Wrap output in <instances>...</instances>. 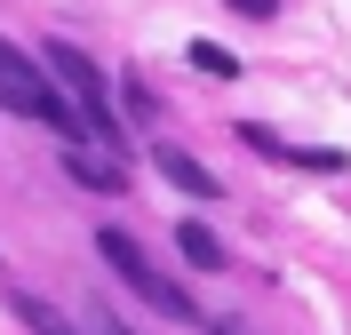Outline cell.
<instances>
[{"mask_svg": "<svg viewBox=\"0 0 351 335\" xmlns=\"http://www.w3.org/2000/svg\"><path fill=\"white\" fill-rule=\"evenodd\" d=\"M152 168H160V176L176 184V192H184V200H223L216 168H208V160H192L184 144H152Z\"/></svg>", "mask_w": 351, "mask_h": 335, "instance_id": "obj_3", "label": "cell"}, {"mask_svg": "<svg viewBox=\"0 0 351 335\" xmlns=\"http://www.w3.org/2000/svg\"><path fill=\"white\" fill-rule=\"evenodd\" d=\"M40 335H64V327H40Z\"/></svg>", "mask_w": 351, "mask_h": 335, "instance_id": "obj_9", "label": "cell"}, {"mask_svg": "<svg viewBox=\"0 0 351 335\" xmlns=\"http://www.w3.org/2000/svg\"><path fill=\"white\" fill-rule=\"evenodd\" d=\"M232 16H247V24H263V16H280V0H223Z\"/></svg>", "mask_w": 351, "mask_h": 335, "instance_id": "obj_8", "label": "cell"}, {"mask_svg": "<svg viewBox=\"0 0 351 335\" xmlns=\"http://www.w3.org/2000/svg\"><path fill=\"white\" fill-rule=\"evenodd\" d=\"M184 64H192V72H208V80H240V56H232V48H216V40H192V48H184Z\"/></svg>", "mask_w": 351, "mask_h": 335, "instance_id": "obj_6", "label": "cell"}, {"mask_svg": "<svg viewBox=\"0 0 351 335\" xmlns=\"http://www.w3.org/2000/svg\"><path fill=\"white\" fill-rule=\"evenodd\" d=\"M96 256H104V264L120 271V280H128V288L144 295V303H152V312H168V319H184V327H199V319H208V312H199V303H192V295L176 288V271H160L152 256H144V247L128 240V232H112V223H104V232H96Z\"/></svg>", "mask_w": 351, "mask_h": 335, "instance_id": "obj_2", "label": "cell"}, {"mask_svg": "<svg viewBox=\"0 0 351 335\" xmlns=\"http://www.w3.org/2000/svg\"><path fill=\"white\" fill-rule=\"evenodd\" d=\"M40 64H48V80H56V88L72 96V112L88 120V136H96V144H104V152L120 160V152H128V128H120V104H112L104 72L88 64V56H80L72 40H48V48H40Z\"/></svg>", "mask_w": 351, "mask_h": 335, "instance_id": "obj_1", "label": "cell"}, {"mask_svg": "<svg viewBox=\"0 0 351 335\" xmlns=\"http://www.w3.org/2000/svg\"><path fill=\"white\" fill-rule=\"evenodd\" d=\"M64 176L80 184V192H96V200H120V192H128V176H120V160H96L88 144H64Z\"/></svg>", "mask_w": 351, "mask_h": 335, "instance_id": "obj_4", "label": "cell"}, {"mask_svg": "<svg viewBox=\"0 0 351 335\" xmlns=\"http://www.w3.org/2000/svg\"><path fill=\"white\" fill-rule=\"evenodd\" d=\"M232 136H240L247 152H263V160H287V144H280V136H271V128H263V120H240V128H232Z\"/></svg>", "mask_w": 351, "mask_h": 335, "instance_id": "obj_7", "label": "cell"}, {"mask_svg": "<svg viewBox=\"0 0 351 335\" xmlns=\"http://www.w3.org/2000/svg\"><path fill=\"white\" fill-rule=\"evenodd\" d=\"M176 256H184L192 271H223V264H232V256H223V240L208 232V223H176Z\"/></svg>", "mask_w": 351, "mask_h": 335, "instance_id": "obj_5", "label": "cell"}]
</instances>
